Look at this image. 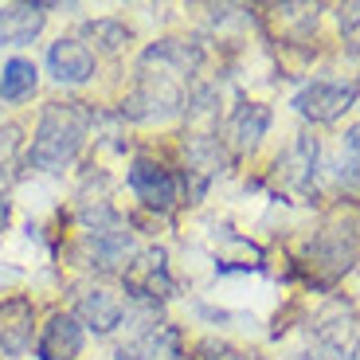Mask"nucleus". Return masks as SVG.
Wrapping results in <instances>:
<instances>
[{"instance_id":"f257e3e1","label":"nucleus","mask_w":360,"mask_h":360,"mask_svg":"<svg viewBox=\"0 0 360 360\" xmlns=\"http://www.w3.org/2000/svg\"><path fill=\"white\" fill-rule=\"evenodd\" d=\"M204 67V44L200 39L165 36L149 44L137 59V75L129 94L122 98L117 117L122 122H169L184 114L192 75Z\"/></svg>"},{"instance_id":"f03ea898","label":"nucleus","mask_w":360,"mask_h":360,"mask_svg":"<svg viewBox=\"0 0 360 360\" xmlns=\"http://www.w3.org/2000/svg\"><path fill=\"white\" fill-rule=\"evenodd\" d=\"M94 114L98 110L79 98H55L39 110L32 141H27L24 165L32 172H63L79 161L82 145H86L90 129H94Z\"/></svg>"},{"instance_id":"7ed1b4c3","label":"nucleus","mask_w":360,"mask_h":360,"mask_svg":"<svg viewBox=\"0 0 360 360\" xmlns=\"http://www.w3.org/2000/svg\"><path fill=\"white\" fill-rule=\"evenodd\" d=\"M360 259V224L349 216V212H333L325 216V224L314 231L306 247V259L297 266L306 270L309 286L329 290L333 282H341Z\"/></svg>"},{"instance_id":"20e7f679","label":"nucleus","mask_w":360,"mask_h":360,"mask_svg":"<svg viewBox=\"0 0 360 360\" xmlns=\"http://www.w3.org/2000/svg\"><path fill=\"white\" fill-rule=\"evenodd\" d=\"M122 290H126L129 306H153L161 309L172 294H176V278H172L169 255L165 247H145L122 270Z\"/></svg>"},{"instance_id":"39448f33","label":"nucleus","mask_w":360,"mask_h":360,"mask_svg":"<svg viewBox=\"0 0 360 360\" xmlns=\"http://www.w3.org/2000/svg\"><path fill=\"white\" fill-rule=\"evenodd\" d=\"M126 184L137 196V204L153 216H169L172 207L180 204V176L172 165L157 161L149 153H137L126 169Z\"/></svg>"},{"instance_id":"423d86ee","label":"nucleus","mask_w":360,"mask_h":360,"mask_svg":"<svg viewBox=\"0 0 360 360\" xmlns=\"http://www.w3.org/2000/svg\"><path fill=\"white\" fill-rule=\"evenodd\" d=\"M356 98H360V82L317 79V82H306V86L297 90L294 98H290V106L306 117V122H314V126H329V122H337L345 110L356 106Z\"/></svg>"},{"instance_id":"0eeeda50","label":"nucleus","mask_w":360,"mask_h":360,"mask_svg":"<svg viewBox=\"0 0 360 360\" xmlns=\"http://www.w3.org/2000/svg\"><path fill=\"white\" fill-rule=\"evenodd\" d=\"M75 317L86 333L94 337H110L126 325V297L117 290L102 286V282H86V286L75 290Z\"/></svg>"},{"instance_id":"6e6552de","label":"nucleus","mask_w":360,"mask_h":360,"mask_svg":"<svg viewBox=\"0 0 360 360\" xmlns=\"http://www.w3.org/2000/svg\"><path fill=\"white\" fill-rule=\"evenodd\" d=\"M36 306H32V297L27 294H8L0 297V356L8 360H20L32 352L36 345Z\"/></svg>"},{"instance_id":"1a4fd4ad","label":"nucleus","mask_w":360,"mask_h":360,"mask_svg":"<svg viewBox=\"0 0 360 360\" xmlns=\"http://www.w3.org/2000/svg\"><path fill=\"white\" fill-rule=\"evenodd\" d=\"M47 75L59 86H86L98 75V55L79 36H59L55 44H47Z\"/></svg>"},{"instance_id":"9d476101","label":"nucleus","mask_w":360,"mask_h":360,"mask_svg":"<svg viewBox=\"0 0 360 360\" xmlns=\"http://www.w3.org/2000/svg\"><path fill=\"white\" fill-rule=\"evenodd\" d=\"M270 122H274V114H270L266 102H235V110L227 114L224 122V145L231 157H243V153H255L262 145V137L270 134Z\"/></svg>"},{"instance_id":"9b49d317","label":"nucleus","mask_w":360,"mask_h":360,"mask_svg":"<svg viewBox=\"0 0 360 360\" xmlns=\"http://www.w3.org/2000/svg\"><path fill=\"white\" fill-rule=\"evenodd\" d=\"M86 345V329L71 309H51L36 333V360H79Z\"/></svg>"},{"instance_id":"f8f14e48","label":"nucleus","mask_w":360,"mask_h":360,"mask_svg":"<svg viewBox=\"0 0 360 360\" xmlns=\"http://www.w3.org/2000/svg\"><path fill=\"white\" fill-rule=\"evenodd\" d=\"M356 329H360V325H356V309H352V302H345V297H329V302L309 317L314 345H321V349L349 352L352 341H356Z\"/></svg>"},{"instance_id":"ddd939ff","label":"nucleus","mask_w":360,"mask_h":360,"mask_svg":"<svg viewBox=\"0 0 360 360\" xmlns=\"http://www.w3.org/2000/svg\"><path fill=\"white\" fill-rule=\"evenodd\" d=\"M184 356V333L172 321H157L141 333H134L126 345H117L114 360H180Z\"/></svg>"},{"instance_id":"4468645a","label":"nucleus","mask_w":360,"mask_h":360,"mask_svg":"<svg viewBox=\"0 0 360 360\" xmlns=\"http://www.w3.org/2000/svg\"><path fill=\"white\" fill-rule=\"evenodd\" d=\"M317 161H321V145L314 134H297L290 149L278 157V180L294 192H309L317 176Z\"/></svg>"},{"instance_id":"2eb2a0df","label":"nucleus","mask_w":360,"mask_h":360,"mask_svg":"<svg viewBox=\"0 0 360 360\" xmlns=\"http://www.w3.org/2000/svg\"><path fill=\"white\" fill-rule=\"evenodd\" d=\"M47 4H0V47H24L44 32Z\"/></svg>"},{"instance_id":"dca6fc26","label":"nucleus","mask_w":360,"mask_h":360,"mask_svg":"<svg viewBox=\"0 0 360 360\" xmlns=\"http://www.w3.org/2000/svg\"><path fill=\"white\" fill-rule=\"evenodd\" d=\"M36 86H39V67L27 55H12V59L0 63V102L20 106L36 94Z\"/></svg>"},{"instance_id":"f3484780","label":"nucleus","mask_w":360,"mask_h":360,"mask_svg":"<svg viewBox=\"0 0 360 360\" xmlns=\"http://www.w3.org/2000/svg\"><path fill=\"white\" fill-rule=\"evenodd\" d=\"M82 44L90 47L94 55H122L129 47V27H126V20H117V16H98V20H86L82 24Z\"/></svg>"},{"instance_id":"a211bd4d","label":"nucleus","mask_w":360,"mask_h":360,"mask_svg":"<svg viewBox=\"0 0 360 360\" xmlns=\"http://www.w3.org/2000/svg\"><path fill=\"white\" fill-rule=\"evenodd\" d=\"M24 126L20 122H4L0 126V184H12L24 169Z\"/></svg>"},{"instance_id":"6ab92c4d","label":"nucleus","mask_w":360,"mask_h":360,"mask_svg":"<svg viewBox=\"0 0 360 360\" xmlns=\"http://www.w3.org/2000/svg\"><path fill=\"white\" fill-rule=\"evenodd\" d=\"M196 360H251V352L235 349L227 341H216V337H207V341L196 345Z\"/></svg>"},{"instance_id":"aec40b11","label":"nucleus","mask_w":360,"mask_h":360,"mask_svg":"<svg viewBox=\"0 0 360 360\" xmlns=\"http://www.w3.org/2000/svg\"><path fill=\"white\" fill-rule=\"evenodd\" d=\"M337 184H345L349 192L360 188V161H356V157H349V161L337 165Z\"/></svg>"},{"instance_id":"412c9836","label":"nucleus","mask_w":360,"mask_h":360,"mask_svg":"<svg viewBox=\"0 0 360 360\" xmlns=\"http://www.w3.org/2000/svg\"><path fill=\"white\" fill-rule=\"evenodd\" d=\"M345 149H349V157L360 161V126H352L349 134H345Z\"/></svg>"},{"instance_id":"4be33fe9","label":"nucleus","mask_w":360,"mask_h":360,"mask_svg":"<svg viewBox=\"0 0 360 360\" xmlns=\"http://www.w3.org/2000/svg\"><path fill=\"white\" fill-rule=\"evenodd\" d=\"M8 219H12V204H8V196L0 192V231L8 227Z\"/></svg>"},{"instance_id":"5701e85b","label":"nucleus","mask_w":360,"mask_h":360,"mask_svg":"<svg viewBox=\"0 0 360 360\" xmlns=\"http://www.w3.org/2000/svg\"><path fill=\"white\" fill-rule=\"evenodd\" d=\"M349 360H360V329H356V341H352V349H349Z\"/></svg>"},{"instance_id":"b1692460","label":"nucleus","mask_w":360,"mask_h":360,"mask_svg":"<svg viewBox=\"0 0 360 360\" xmlns=\"http://www.w3.org/2000/svg\"><path fill=\"white\" fill-rule=\"evenodd\" d=\"M180 360H188V356H180Z\"/></svg>"}]
</instances>
